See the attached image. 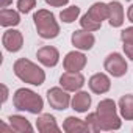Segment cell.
Returning a JSON list of instances; mask_svg holds the SVG:
<instances>
[{
    "label": "cell",
    "mask_w": 133,
    "mask_h": 133,
    "mask_svg": "<svg viewBox=\"0 0 133 133\" xmlns=\"http://www.w3.org/2000/svg\"><path fill=\"white\" fill-rule=\"evenodd\" d=\"M13 69H14L16 77L19 80H22L24 83H30L33 86H41L45 82V72L38 64H35L33 61H30L27 58L16 59Z\"/></svg>",
    "instance_id": "6da1fadb"
},
{
    "label": "cell",
    "mask_w": 133,
    "mask_h": 133,
    "mask_svg": "<svg viewBox=\"0 0 133 133\" xmlns=\"http://www.w3.org/2000/svg\"><path fill=\"white\" fill-rule=\"evenodd\" d=\"M13 105L19 111H28L31 114H41L44 108L42 97L28 88H19L13 96Z\"/></svg>",
    "instance_id": "7a4b0ae2"
},
{
    "label": "cell",
    "mask_w": 133,
    "mask_h": 133,
    "mask_svg": "<svg viewBox=\"0 0 133 133\" xmlns=\"http://www.w3.org/2000/svg\"><path fill=\"white\" fill-rule=\"evenodd\" d=\"M97 116H99V122L102 130L105 131H111V130H119L122 122L121 117L117 116V108L113 99H103L99 102L97 105Z\"/></svg>",
    "instance_id": "3957f363"
},
{
    "label": "cell",
    "mask_w": 133,
    "mask_h": 133,
    "mask_svg": "<svg viewBox=\"0 0 133 133\" xmlns=\"http://www.w3.org/2000/svg\"><path fill=\"white\" fill-rule=\"evenodd\" d=\"M38 35L44 39H53L59 35V25L55 21L53 13H50L49 10H38L33 16Z\"/></svg>",
    "instance_id": "277c9868"
},
{
    "label": "cell",
    "mask_w": 133,
    "mask_h": 133,
    "mask_svg": "<svg viewBox=\"0 0 133 133\" xmlns=\"http://www.w3.org/2000/svg\"><path fill=\"white\" fill-rule=\"evenodd\" d=\"M103 68H105V71H107L110 75H113V77H122V75H125L128 66H127L125 58H124L121 53L114 52V53H110V55L105 58Z\"/></svg>",
    "instance_id": "5b68a950"
},
{
    "label": "cell",
    "mask_w": 133,
    "mask_h": 133,
    "mask_svg": "<svg viewBox=\"0 0 133 133\" xmlns=\"http://www.w3.org/2000/svg\"><path fill=\"white\" fill-rule=\"evenodd\" d=\"M47 100L52 108L55 110H66L71 105V96L69 91H66L64 88H50L47 91Z\"/></svg>",
    "instance_id": "8992f818"
},
{
    "label": "cell",
    "mask_w": 133,
    "mask_h": 133,
    "mask_svg": "<svg viewBox=\"0 0 133 133\" xmlns=\"http://www.w3.org/2000/svg\"><path fill=\"white\" fill-rule=\"evenodd\" d=\"M59 85L66 91L75 92V91H80L82 86L85 85V77H83L82 72H69V71H66L59 77Z\"/></svg>",
    "instance_id": "52a82bcc"
},
{
    "label": "cell",
    "mask_w": 133,
    "mask_h": 133,
    "mask_svg": "<svg viewBox=\"0 0 133 133\" xmlns=\"http://www.w3.org/2000/svg\"><path fill=\"white\" fill-rule=\"evenodd\" d=\"M85 66H86V56L82 52H77V50L69 52L63 59L64 71H69V72H80V71L85 69Z\"/></svg>",
    "instance_id": "ba28073f"
},
{
    "label": "cell",
    "mask_w": 133,
    "mask_h": 133,
    "mask_svg": "<svg viewBox=\"0 0 133 133\" xmlns=\"http://www.w3.org/2000/svg\"><path fill=\"white\" fill-rule=\"evenodd\" d=\"M2 44L5 45V49L11 53L19 52L24 45V36L19 30H6L2 36Z\"/></svg>",
    "instance_id": "9c48e42d"
},
{
    "label": "cell",
    "mask_w": 133,
    "mask_h": 133,
    "mask_svg": "<svg viewBox=\"0 0 133 133\" xmlns=\"http://www.w3.org/2000/svg\"><path fill=\"white\" fill-rule=\"evenodd\" d=\"M72 44L75 45V49H80V50H91L94 42H96V38L92 35V31H88V30H75L72 33V38H71Z\"/></svg>",
    "instance_id": "30bf717a"
},
{
    "label": "cell",
    "mask_w": 133,
    "mask_h": 133,
    "mask_svg": "<svg viewBox=\"0 0 133 133\" xmlns=\"http://www.w3.org/2000/svg\"><path fill=\"white\" fill-rule=\"evenodd\" d=\"M36 56H38V61L42 66H45V68H53V66H56L58 61H59V52H58V49H55L52 45L41 47L38 50Z\"/></svg>",
    "instance_id": "8fae6325"
},
{
    "label": "cell",
    "mask_w": 133,
    "mask_h": 133,
    "mask_svg": "<svg viewBox=\"0 0 133 133\" xmlns=\"http://www.w3.org/2000/svg\"><path fill=\"white\" fill-rule=\"evenodd\" d=\"M88 85H89V89H91L94 94H105V92H108L110 88H111V80H110L108 75L99 72V74H94V75L89 78Z\"/></svg>",
    "instance_id": "7c38bea8"
},
{
    "label": "cell",
    "mask_w": 133,
    "mask_h": 133,
    "mask_svg": "<svg viewBox=\"0 0 133 133\" xmlns=\"http://www.w3.org/2000/svg\"><path fill=\"white\" fill-rule=\"evenodd\" d=\"M108 22L111 27H121L124 24V8L117 0L108 3Z\"/></svg>",
    "instance_id": "4fadbf2b"
},
{
    "label": "cell",
    "mask_w": 133,
    "mask_h": 133,
    "mask_svg": "<svg viewBox=\"0 0 133 133\" xmlns=\"http://www.w3.org/2000/svg\"><path fill=\"white\" fill-rule=\"evenodd\" d=\"M36 128H38V131H41V133H50V131L59 133V131H61L59 127H58V124H56V121H55V117H53L52 114H49V113L39 114V117H38V121H36Z\"/></svg>",
    "instance_id": "5bb4252c"
},
{
    "label": "cell",
    "mask_w": 133,
    "mask_h": 133,
    "mask_svg": "<svg viewBox=\"0 0 133 133\" xmlns=\"http://www.w3.org/2000/svg\"><path fill=\"white\" fill-rule=\"evenodd\" d=\"M63 130L66 133H80V131H89L86 121H82L78 117L69 116L66 117V121L63 122Z\"/></svg>",
    "instance_id": "9a60e30c"
},
{
    "label": "cell",
    "mask_w": 133,
    "mask_h": 133,
    "mask_svg": "<svg viewBox=\"0 0 133 133\" xmlns=\"http://www.w3.org/2000/svg\"><path fill=\"white\" fill-rule=\"evenodd\" d=\"M71 105H72V108H74L75 111H78V113H86V111L89 110V107H91V96H89L88 92H85V91H78V92H75V96L72 97Z\"/></svg>",
    "instance_id": "2e32d148"
},
{
    "label": "cell",
    "mask_w": 133,
    "mask_h": 133,
    "mask_svg": "<svg viewBox=\"0 0 133 133\" xmlns=\"http://www.w3.org/2000/svg\"><path fill=\"white\" fill-rule=\"evenodd\" d=\"M8 121H10V125H11V128L14 130V131H17V133H31L33 131V127H31V124L28 122V119H25L24 116H19V114H11L10 117H8Z\"/></svg>",
    "instance_id": "e0dca14e"
},
{
    "label": "cell",
    "mask_w": 133,
    "mask_h": 133,
    "mask_svg": "<svg viewBox=\"0 0 133 133\" xmlns=\"http://www.w3.org/2000/svg\"><path fill=\"white\" fill-rule=\"evenodd\" d=\"M21 24V16L14 10L2 8L0 11V25L2 27H16Z\"/></svg>",
    "instance_id": "ac0fdd59"
},
{
    "label": "cell",
    "mask_w": 133,
    "mask_h": 133,
    "mask_svg": "<svg viewBox=\"0 0 133 133\" xmlns=\"http://www.w3.org/2000/svg\"><path fill=\"white\" fill-rule=\"evenodd\" d=\"M119 111L125 121H133V94H125L119 99Z\"/></svg>",
    "instance_id": "d6986e66"
},
{
    "label": "cell",
    "mask_w": 133,
    "mask_h": 133,
    "mask_svg": "<svg viewBox=\"0 0 133 133\" xmlns=\"http://www.w3.org/2000/svg\"><path fill=\"white\" fill-rule=\"evenodd\" d=\"M88 14H89L94 21L103 22L105 19H108V3H103V2L94 3V5L88 10Z\"/></svg>",
    "instance_id": "ffe728a7"
},
{
    "label": "cell",
    "mask_w": 133,
    "mask_h": 133,
    "mask_svg": "<svg viewBox=\"0 0 133 133\" xmlns=\"http://www.w3.org/2000/svg\"><path fill=\"white\" fill-rule=\"evenodd\" d=\"M78 16H80V8H78L77 5L69 6V8H66V10H63V11L59 13V19H61L63 22H66V24L75 22Z\"/></svg>",
    "instance_id": "44dd1931"
},
{
    "label": "cell",
    "mask_w": 133,
    "mask_h": 133,
    "mask_svg": "<svg viewBox=\"0 0 133 133\" xmlns=\"http://www.w3.org/2000/svg\"><path fill=\"white\" fill-rule=\"evenodd\" d=\"M80 25H82V28H83V30H88V31H97V30H100L102 22L94 21V19L86 13V14H83V16H82V19H80Z\"/></svg>",
    "instance_id": "7402d4cb"
},
{
    "label": "cell",
    "mask_w": 133,
    "mask_h": 133,
    "mask_svg": "<svg viewBox=\"0 0 133 133\" xmlns=\"http://www.w3.org/2000/svg\"><path fill=\"white\" fill-rule=\"evenodd\" d=\"M85 121H86V124H88L89 131L97 133V131H100V130H102L100 122H99V116H97V113H91V114H88V117H86Z\"/></svg>",
    "instance_id": "603a6c76"
},
{
    "label": "cell",
    "mask_w": 133,
    "mask_h": 133,
    "mask_svg": "<svg viewBox=\"0 0 133 133\" xmlns=\"http://www.w3.org/2000/svg\"><path fill=\"white\" fill-rule=\"evenodd\" d=\"M36 6V0H17V10L22 14L30 13Z\"/></svg>",
    "instance_id": "cb8c5ba5"
},
{
    "label": "cell",
    "mask_w": 133,
    "mask_h": 133,
    "mask_svg": "<svg viewBox=\"0 0 133 133\" xmlns=\"http://www.w3.org/2000/svg\"><path fill=\"white\" fill-rule=\"evenodd\" d=\"M121 39H122V42H130V44H133V27H128V28L122 30Z\"/></svg>",
    "instance_id": "d4e9b609"
},
{
    "label": "cell",
    "mask_w": 133,
    "mask_h": 133,
    "mask_svg": "<svg viewBox=\"0 0 133 133\" xmlns=\"http://www.w3.org/2000/svg\"><path fill=\"white\" fill-rule=\"evenodd\" d=\"M45 3L50 5V6H55V8H59V6H64L69 3V0H45Z\"/></svg>",
    "instance_id": "484cf974"
},
{
    "label": "cell",
    "mask_w": 133,
    "mask_h": 133,
    "mask_svg": "<svg viewBox=\"0 0 133 133\" xmlns=\"http://www.w3.org/2000/svg\"><path fill=\"white\" fill-rule=\"evenodd\" d=\"M124 52H125V55L133 61V44H130V42H124Z\"/></svg>",
    "instance_id": "4316f807"
},
{
    "label": "cell",
    "mask_w": 133,
    "mask_h": 133,
    "mask_svg": "<svg viewBox=\"0 0 133 133\" xmlns=\"http://www.w3.org/2000/svg\"><path fill=\"white\" fill-rule=\"evenodd\" d=\"M2 91H3V97H2V102L5 103V102H6V99H8V88H6L5 85H2Z\"/></svg>",
    "instance_id": "83f0119b"
},
{
    "label": "cell",
    "mask_w": 133,
    "mask_h": 133,
    "mask_svg": "<svg viewBox=\"0 0 133 133\" xmlns=\"http://www.w3.org/2000/svg\"><path fill=\"white\" fill-rule=\"evenodd\" d=\"M127 17H128V21L133 24V5H130V8H128V11H127Z\"/></svg>",
    "instance_id": "f1b7e54d"
},
{
    "label": "cell",
    "mask_w": 133,
    "mask_h": 133,
    "mask_svg": "<svg viewBox=\"0 0 133 133\" xmlns=\"http://www.w3.org/2000/svg\"><path fill=\"white\" fill-rule=\"evenodd\" d=\"M11 2H13V0H2V8H6Z\"/></svg>",
    "instance_id": "f546056e"
}]
</instances>
